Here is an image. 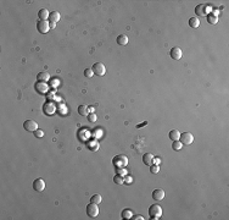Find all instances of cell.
<instances>
[{
    "instance_id": "cell-1",
    "label": "cell",
    "mask_w": 229,
    "mask_h": 220,
    "mask_svg": "<svg viewBox=\"0 0 229 220\" xmlns=\"http://www.w3.org/2000/svg\"><path fill=\"white\" fill-rule=\"evenodd\" d=\"M162 208H161V206H159V204H152V206L149 208V215H150V218L151 219H155V220H157V219H160L161 217H162Z\"/></svg>"
},
{
    "instance_id": "cell-2",
    "label": "cell",
    "mask_w": 229,
    "mask_h": 220,
    "mask_svg": "<svg viewBox=\"0 0 229 220\" xmlns=\"http://www.w3.org/2000/svg\"><path fill=\"white\" fill-rule=\"evenodd\" d=\"M113 165L116 168H124L127 164H128V158H127L126 155H117L113 158Z\"/></svg>"
},
{
    "instance_id": "cell-3",
    "label": "cell",
    "mask_w": 229,
    "mask_h": 220,
    "mask_svg": "<svg viewBox=\"0 0 229 220\" xmlns=\"http://www.w3.org/2000/svg\"><path fill=\"white\" fill-rule=\"evenodd\" d=\"M86 214H88L89 218H96L99 215V208H98V204L95 203H91L86 206Z\"/></svg>"
},
{
    "instance_id": "cell-4",
    "label": "cell",
    "mask_w": 229,
    "mask_h": 220,
    "mask_svg": "<svg viewBox=\"0 0 229 220\" xmlns=\"http://www.w3.org/2000/svg\"><path fill=\"white\" fill-rule=\"evenodd\" d=\"M179 141L183 143V144L189 146L194 142V136H193V133H190V132H183V133H180Z\"/></svg>"
},
{
    "instance_id": "cell-5",
    "label": "cell",
    "mask_w": 229,
    "mask_h": 220,
    "mask_svg": "<svg viewBox=\"0 0 229 220\" xmlns=\"http://www.w3.org/2000/svg\"><path fill=\"white\" fill-rule=\"evenodd\" d=\"M91 70H93L94 74L98 75V76H104L106 74V66L103 63H95L93 65V67H91Z\"/></svg>"
},
{
    "instance_id": "cell-6",
    "label": "cell",
    "mask_w": 229,
    "mask_h": 220,
    "mask_svg": "<svg viewBox=\"0 0 229 220\" xmlns=\"http://www.w3.org/2000/svg\"><path fill=\"white\" fill-rule=\"evenodd\" d=\"M23 127H24V130L30 131V132H34V131L38 130V124L34 120H26V121L23 122Z\"/></svg>"
},
{
    "instance_id": "cell-7",
    "label": "cell",
    "mask_w": 229,
    "mask_h": 220,
    "mask_svg": "<svg viewBox=\"0 0 229 220\" xmlns=\"http://www.w3.org/2000/svg\"><path fill=\"white\" fill-rule=\"evenodd\" d=\"M37 28H38V31L40 33H43V34L48 33L49 29H50V22H48V21H39L37 23Z\"/></svg>"
},
{
    "instance_id": "cell-8",
    "label": "cell",
    "mask_w": 229,
    "mask_h": 220,
    "mask_svg": "<svg viewBox=\"0 0 229 220\" xmlns=\"http://www.w3.org/2000/svg\"><path fill=\"white\" fill-rule=\"evenodd\" d=\"M35 89H37L39 93H42V94H45V93H48L49 92V86H48V83L47 82H37L35 83Z\"/></svg>"
},
{
    "instance_id": "cell-9",
    "label": "cell",
    "mask_w": 229,
    "mask_h": 220,
    "mask_svg": "<svg viewBox=\"0 0 229 220\" xmlns=\"http://www.w3.org/2000/svg\"><path fill=\"white\" fill-rule=\"evenodd\" d=\"M33 188L35 191H38V192H42L45 188V181L43 180V178H37V180H34Z\"/></svg>"
},
{
    "instance_id": "cell-10",
    "label": "cell",
    "mask_w": 229,
    "mask_h": 220,
    "mask_svg": "<svg viewBox=\"0 0 229 220\" xmlns=\"http://www.w3.org/2000/svg\"><path fill=\"white\" fill-rule=\"evenodd\" d=\"M171 58L173 59V60H180L182 59V56H183V52L180 50V48H172L171 49Z\"/></svg>"
},
{
    "instance_id": "cell-11",
    "label": "cell",
    "mask_w": 229,
    "mask_h": 220,
    "mask_svg": "<svg viewBox=\"0 0 229 220\" xmlns=\"http://www.w3.org/2000/svg\"><path fill=\"white\" fill-rule=\"evenodd\" d=\"M143 161H144L145 165L151 166L155 163V158H154V155H152L151 153H145V154L143 155Z\"/></svg>"
},
{
    "instance_id": "cell-12",
    "label": "cell",
    "mask_w": 229,
    "mask_h": 220,
    "mask_svg": "<svg viewBox=\"0 0 229 220\" xmlns=\"http://www.w3.org/2000/svg\"><path fill=\"white\" fill-rule=\"evenodd\" d=\"M152 198L156 199V201H162L165 198V191L161 190V188H156V190L152 192Z\"/></svg>"
},
{
    "instance_id": "cell-13",
    "label": "cell",
    "mask_w": 229,
    "mask_h": 220,
    "mask_svg": "<svg viewBox=\"0 0 229 220\" xmlns=\"http://www.w3.org/2000/svg\"><path fill=\"white\" fill-rule=\"evenodd\" d=\"M50 16V12L48 11L47 9H40L38 12V17L40 18V21H47Z\"/></svg>"
},
{
    "instance_id": "cell-14",
    "label": "cell",
    "mask_w": 229,
    "mask_h": 220,
    "mask_svg": "<svg viewBox=\"0 0 229 220\" xmlns=\"http://www.w3.org/2000/svg\"><path fill=\"white\" fill-rule=\"evenodd\" d=\"M195 12H196V15H199V16H203V15H206V12H207V6L206 5H202V4L197 5L195 7Z\"/></svg>"
},
{
    "instance_id": "cell-15",
    "label": "cell",
    "mask_w": 229,
    "mask_h": 220,
    "mask_svg": "<svg viewBox=\"0 0 229 220\" xmlns=\"http://www.w3.org/2000/svg\"><path fill=\"white\" fill-rule=\"evenodd\" d=\"M60 18H61L60 12H57V11H53V12H50V16H49L50 23H56V22H59V21H60Z\"/></svg>"
},
{
    "instance_id": "cell-16",
    "label": "cell",
    "mask_w": 229,
    "mask_h": 220,
    "mask_svg": "<svg viewBox=\"0 0 229 220\" xmlns=\"http://www.w3.org/2000/svg\"><path fill=\"white\" fill-rule=\"evenodd\" d=\"M37 80L40 81V82H45V81H49L50 80V75L47 72V71H42L37 75Z\"/></svg>"
},
{
    "instance_id": "cell-17",
    "label": "cell",
    "mask_w": 229,
    "mask_h": 220,
    "mask_svg": "<svg viewBox=\"0 0 229 220\" xmlns=\"http://www.w3.org/2000/svg\"><path fill=\"white\" fill-rule=\"evenodd\" d=\"M55 110H56V108H55V105L53 103H47L44 105V111L47 112V114H49V115L54 114Z\"/></svg>"
},
{
    "instance_id": "cell-18",
    "label": "cell",
    "mask_w": 229,
    "mask_h": 220,
    "mask_svg": "<svg viewBox=\"0 0 229 220\" xmlns=\"http://www.w3.org/2000/svg\"><path fill=\"white\" fill-rule=\"evenodd\" d=\"M170 140H172V141H178L180 138V132L178 131V130H171V132H170Z\"/></svg>"
},
{
    "instance_id": "cell-19",
    "label": "cell",
    "mask_w": 229,
    "mask_h": 220,
    "mask_svg": "<svg viewBox=\"0 0 229 220\" xmlns=\"http://www.w3.org/2000/svg\"><path fill=\"white\" fill-rule=\"evenodd\" d=\"M117 43L120 45H127L128 44V37H127L126 34H120L118 37H117Z\"/></svg>"
},
{
    "instance_id": "cell-20",
    "label": "cell",
    "mask_w": 229,
    "mask_h": 220,
    "mask_svg": "<svg viewBox=\"0 0 229 220\" xmlns=\"http://www.w3.org/2000/svg\"><path fill=\"white\" fill-rule=\"evenodd\" d=\"M189 26H190L191 28H197V27L200 26L199 18H197V17H190V18H189Z\"/></svg>"
},
{
    "instance_id": "cell-21",
    "label": "cell",
    "mask_w": 229,
    "mask_h": 220,
    "mask_svg": "<svg viewBox=\"0 0 229 220\" xmlns=\"http://www.w3.org/2000/svg\"><path fill=\"white\" fill-rule=\"evenodd\" d=\"M78 112H79V115H82V116H86V115H89L88 114V106L86 105H79L78 106Z\"/></svg>"
},
{
    "instance_id": "cell-22",
    "label": "cell",
    "mask_w": 229,
    "mask_h": 220,
    "mask_svg": "<svg viewBox=\"0 0 229 220\" xmlns=\"http://www.w3.org/2000/svg\"><path fill=\"white\" fill-rule=\"evenodd\" d=\"M122 219H132V217H133V213H132L130 209H124L123 212H122Z\"/></svg>"
},
{
    "instance_id": "cell-23",
    "label": "cell",
    "mask_w": 229,
    "mask_h": 220,
    "mask_svg": "<svg viewBox=\"0 0 229 220\" xmlns=\"http://www.w3.org/2000/svg\"><path fill=\"white\" fill-rule=\"evenodd\" d=\"M182 147H183V143L178 140V141H173V143H172V148L174 151H180L182 149Z\"/></svg>"
},
{
    "instance_id": "cell-24",
    "label": "cell",
    "mask_w": 229,
    "mask_h": 220,
    "mask_svg": "<svg viewBox=\"0 0 229 220\" xmlns=\"http://www.w3.org/2000/svg\"><path fill=\"white\" fill-rule=\"evenodd\" d=\"M101 201H103V198H101L100 194H94V196L90 198V202L91 203H95V204H100Z\"/></svg>"
},
{
    "instance_id": "cell-25",
    "label": "cell",
    "mask_w": 229,
    "mask_h": 220,
    "mask_svg": "<svg viewBox=\"0 0 229 220\" xmlns=\"http://www.w3.org/2000/svg\"><path fill=\"white\" fill-rule=\"evenodd\" d=\"M113 181H115V183H117V185H123V183H124V178L122 177L121 175H115Z\"/></svg>"
},
{
    "instance_id": "cell-26",
    "label": "cell",
    "mask_w": 229,
    "mask_h": 220,
    "mask_svg": "<svg viewBox=\"0 0 229 220\" xmlns=\"http://www.w3.org/2000/svg\"><path fill=\"white\" fill-rule=\"evenodd\" d=\"M207 21H208V23H211V25H216L217 21H218V18L211 14V15H208V16H207Z\"/></svg>"
},
{
    "instance_id": "cell-27",
    "label": "cell",
    "mask_w": 229,
    "mask_h": 220,
    "mask_svg": "<svg viewBox=\"0 0 229 220\" xmlns=\"http://www.w3.org/2000/svg\"><path fill=\"white\" fill-rule=\"evenodd\" d=\"M84 76H85V77H88V78L93 77V76H94V71L91 70V69H85V71H84Z\"/></svg>"
},
{
    "instance_id": "cell-28",
    "label": "cell",
    "mask_w": 229,
    "mask_h": 220,
    "mask_svg": "<svg viewBox=\"0 0 229 220\" xmlns=\"http://www.w3.org/2000/svg\"><path fill=\"white\" fill-rule=\"evenodd\" d=\"M150 171H151V174H157V172H159L160 171V168H159V165H154V164H152L151 166H150Z\"/></svg>"
},
{
    "instance_id": "cell-29",
    "label": "cell",
    "mask_w": 229,
    "mask_h": 220,
    "mask_svg": "<svg viewBox=\"0 0 229 220\" xmlns=\"http://www.w3.org/2000/svg\"><path fill=\"white\" fill-rule=\"evenodd\" d=\"M88 119H89L90 122H95L96 120H98V117H96V115L94 114V112H91V114L88 115Z\"/></svg>"
},
{
    "instance_id": "cell-30",
    "label": "cell",
    "mask_w": 229,
    "mask_h": 220,
    "mask_svg": "<svg viewBox=\"0 0 229 220\" xmlns=\"http://www.w3.org/2000/svg\"><path fill=\"white\" fill-rule=\"evenodd\" d=\"M34 136L40 138V137H43V136H44V132H43L42 130H37V131H34Z\"/></svg>"
},
{
    "instance_id": "cell-31",
    "label": "cell",
    "mask_w": 229,
    "mask_h": 220,
    "mask_svg": "<svg viewBox=\"0 0 229 220\" xmlns=\"http://www.w3.org/2000/svg\"><path fill=\"white\" fill-rule=\"evenodd\" d=\"M117 172H118V175H126V170L123 168H117Z\"/></svg>"
},
{
    "instance_id": "cell-32",
    "label": "cell",
    "mask_w": 229,
    "mask_h": 220,
    "mask_svg": "<svg viewBox=\"0 0 229 220\" xmlns=\"http://www.w3.org/2000/svg\"><path fill=\"white\" fill-rule=\"evenodd\" d=\"M59 81H60V80H57V78H54V80H53V82H51V86H53V87H55V86H57V84L60 83V82H59Z\"/></svg>"
},
{
    "instance_id": "cell-33",
    "label": "cell",
    "mask_w": 229,
    "mask_h": 220,
    "mask_svg": "<svg viewBox=\"0 0 229 220\" xmlns=\"http://www.w3.org/2000/svg\"><path fill=\"white\" fill-rule=\"evenodd\" d=\"M132 219H134V220H143L144 217L143 215H134V217H132Z\"/></svg>"
},
{
    "instance_id": "cell-34",
    "label": "cell",
    "mask_w": 229,
    "mask_h": 220,
    "mask_svg": "<svg viewBox=\"0 0 229 220\" xmlns=\"http://www.w3.org/2000/svg\"><path fill=\"white\" fill-rule=\"evenodd\" d=\"M145 125H147V122L145 121V122H143V124H140V125H138L136 127H138V129H140V127H143V126H145Z\"/></svg>"
},
{
    "instance_id": "cell-35",
    "label": "cell",
    "mask_w": 229,
    "mask_h": 220,
    "mask_svg": "<svg viewBox=\"0 0 229 220\" xmlns=\"http://www.w3.org/2000/svg\"><path fill=\"white\" fill-rule=\"evenodd\" d=\"M127 178V180H124V181H127V182H128V183H130L132 182V177L130 176H128V177H126Z\"/></svg>"
},
{
    "instance_id": "cell-36",
    "label": "cell",
    "mask_w": 229,
    "mask_h": 220,
    "mask_svg": "<svg viewBox=\"0 0 229 220\" xmlns=\"http://www.w3.org/2000/svg\"><path fill=\"white\" fill-rule=\"evenodd\" d=\"M220 14V11H218V10H215V11H213V16H216L217 17V15Z\"/></svg>"
},
{
    "instance_id": "cell-37",
    "label": "cell",
    "mask_w": 229,
    "mask_h": 220,
    "mask_svg": "<svg viewBox=\"0 0 229 220\" xmlns=\"http://www.w3.org/2000/svg\"><path fill=\"white\" fill-rule=\"evenodd\" d=\"M155 163H156L157 165H159V164H160V158H155Z\"/></svg>"
},
{
    "instance_id": "cell-38",
    "label": "cell",
    "mask_w": 229,
    "mask_h": 220,
    "mask_svg": "<svg viewBox=\"0 0 229 220\" xmlns=\"http://www.w3.org/2000/svg\"><path fill=\"white\" fill-rule=\"evenodd\" d=\"M88 111L90 112V114H91V112H94V108H91V106H90V108H88Z\"/></svg>"
},
{
    "instance_id": "cell-39",
    "label": "cell",
    "mask_w": 229,
    "mask_h": 220,
    "mask_svg": "<svg viewBox=\"0 0 229 220\" xmlns=\"http://www.w3.org/2000/svg\"><path fill=\"white\" fill-rule=\"evenodd\" d=\"M55 27V23H50V28H54Z\"/></svg>"
}]
</instances>
